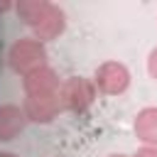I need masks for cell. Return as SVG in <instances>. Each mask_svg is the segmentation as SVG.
I'll list each match as a JSON object with an SVG mask.
<instances>
[{
    "label": "cell",
    "instance_id": "cell-5",
    "mask_svg": "<svg viewBox=\"0 0 157 157\" xmlns=\"http://www.w3.org/2000/svg\"><path fill=\"white\" fill-rule=\"evenodd\" d=\"M59 76L52 66H42L27 76H22V88H25V96H34V93H59Z\"/></svg>",
    "mask_w": 157,
    "mask_h": 157
},
{
    "label": "cell",
    "instance_id": "cell-4",
    "mask_svg": "<svg viewBox=\"0 0 157 157\" xmlns=\"http://www.w3.org/2000/svg\"><path fill=\"white\" fill-rule=\"evenodd\" d=\"M22 110L27 115V120L32 123H52L61 105H59V93H34V96H25L22 101Z\"/></svg>",
    "mask_w": 157,
    "mask_h": 157
},
{
    "label": "cell",
    "instance_id": "cell-7",
    "mask_svg": "<svg viewBox=\"0 0 157 157\" xmlns=\"http://www.w3.org/2000/svg\"><path fill=\"white\" fill-rule=\"evenodd\" d=\"M52 7H54V2H49V0H20V2L15 5L20 20H22L29 29H37V27L49 17Z\"/></svg>",
    "mask_w": 157,
    "mask_h": 157
},
{
    "label": "cell",
    "instance_id": "cell-13",
    "mask_svg": "<svg viewBox=\"0 0 157 157\" xmlns=\"http://www.w3.org/2000/svg\"><path fill=\"white\" fill-rule=\"evenodd\" d=\"M10 7V2H0V10H7Z\"/></svg>",
    "mask_w": 157,
    "mask_h": 157
},
{
    "label": "cell",
    "instance_id": "cell-12",
    "mask_svg": "<svg viewBox=\"0 0 157 157\" xmlns=\"http://www.w3.org/2000/svg\"><path fill=\"white\" fill-rule=\"evenodd\" d=\"M0 157H20V155H15V152H0Z\"/></svg>",
    "mask_w": 157,
    "mask_h": 157
},
{
    "label": "cell",
    "instance_id": "cell-9",
    "mask_svg": "<svg viewBox=\"0 0 157 157\" xmlns=\"http://www.w3.org/2000/svg\"><path fill=\"white\" fill-rule=\"evenodd\" d=\"M66 29V15H64V10L59 7V5H54L52 7V12H49V17L37 27V29H32V37L37 39V42H52V39H56L61 32Z\"/></svg>",
    "mask_w": 157,
    "mask_h": 157
},
{
    "label": "cell",
    "instance_id": "cell-2",
    "mask_svg": "<svg viewBox=\"0 0 157 157\" xmlns=\"http://www.w3.org/2000/svg\"><path fill=\"white\" fill-rule=\"evenodd\" d=\"M96 83L86 76H69L66 81H61L59 86V105L61 110H71V113H83L93 105L96 101Z\"/></svg>",
    "mask_w": 157,
    "mask_h": 157
},
{
    "label": "cell",
    "instance_id": "cell-1",
    "mask_svg": "<svg viewBox=\"0 0 157 157\" xmlns=\"http://www.w3.org/2000/svg\"><path fill=\"white\" fill-rule=\"evenodd\" d=\"M7 64L15 74L27 76V74L47 66V49L34 37H20L7 49Z\"/></svg>",
    "mask_w": 157,
    "mask_h": 157
},
{
    "label": "cell",
    "instance_id": "cell-11",
    "mask_svg": "<svg viewBox=\"0 0 157 157\" xmlns=\"http://www.w3.org/2000/svg\"><path fill=\"white\" fill-rule=\"evenodd\" d=\"M132 157H157V147H152V145H142Z\"/></svg>",
    "mask_w": 157,
    "mask_h": 157
},
{
    "label": "cell",
    "instance_id": "cell-8",
    "mask_svg": "<svg viewBox=\"0 0 157 157\" xmlns=\"http://www.w3.org/2000/svg\"><path fill=\"white\" fill-rule=\"evenodd\" d=\"M132 128H135L137 140H142L145 145L157 147V105H147V108L137 110Z\"/></svg>",
    "mask_w": 157,
    "mask_h": 157
},
{
    "label": "cell",
    "instance_id": "cell-10",
    "mask_svg": "<svg viewBox=\"0 0 157 157\" xmlns=\"http://www.w3.org/2000/svg\"><path fill=\"white\" fill-rule=\"evenodd\" d=\"M147 71H150V76L152 78H157V47L150 52V56H147Z\"/></svg>",
    "mask_w": 157,
    "mask_h": 157
},
{
    "label": "cell",
    "instance_id": "cell-14",
    "mask_svg": "<svg viewBox=\"0 0 157 157\" xmlns=\"http://www.w3.org/2000/svg\"><path fill=\"white\" fill-rule=\"evenodd\" d=\"M110 157H125V155H110Z\"/></svg>",
    "mask_w": 157,
    "mask_h": 157
},
{
    "label": "cell",
    "instance_id": "cell-6",
    "mask_svg": "<svg viewBox=\"0 0 157 157\" xmlns=\"http://www.w3.org/2000/svg\"><path fill=\"white\" fill-rule=\"evenodd\" d=\"M25 123H27V115L20 105H12V103L0 105V142L17 137L22 132Z\"/></svg>",
    "mask_w": 157,
    "mask_h": 157
},
{
    "label": "cell",
    "instance_id": "cell-3",
    "mask_svg": "<svg viewBox=\"0 0 157 157\" xmlns=\"http://www.w3.org/2000/svg\"><path fill=\"white\" fill-rule=\"evenodd\" d=\"M93 83L105 96H120L130 86V71L120 61H103L93 74Z\"/></svg>",
    "mask_w": 157,
    "mask_h": 157
}]
</instances>
